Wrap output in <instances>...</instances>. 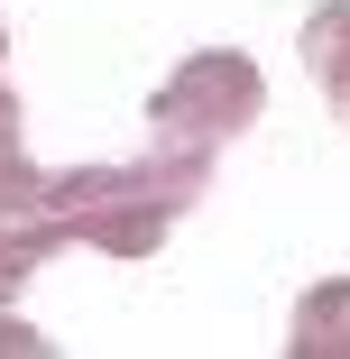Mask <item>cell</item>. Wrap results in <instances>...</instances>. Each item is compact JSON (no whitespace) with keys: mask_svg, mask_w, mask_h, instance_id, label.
I'll return each instance as SVG.
<instances>
[{"mask_svg":"<svg viewBox=\"0 0 350 359\" xmlns=\"http://www.w3.org/2000/svg\"><path fill=\"white\" fill-rule=\"evenodd\" d=\"M258 102L267 93H258V74H249L240 55H194L184 74L157 93V138H175L194 120V148H222L240 120H258Z\"/></svg>","mask_w":350,"mask_h":359,"instance_id":"cell-1","label":"cell"},{"mask_svg":"<svg viewBox=\"0 0 350 359\" xmlns=\"http://www.w3.org/2000/svg\"><path fill=\"white\" fill-rule=\"evenodd\" d=\"M304 65L350 102V0H341V10H323V19H304Z\"/></svg>","mask_w":350,"mask_h":359,"instance_id":"cell-3","label":"cell"},{"mask_svg":"<svg viewBox=\"0 0 350 359\" xmlns=\"http://www.w3.org/2000/svg\"><path fill=\"white\" fill-rule=\"evenodd\" d=\"M295 350H304V359H323V350L350 359V285H314V295H304V313H295Z\"/></svg>","mask_w":350,"mask_h":359,"instance_id":"cell-2","label":"cell"}]
</instances>
